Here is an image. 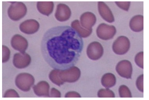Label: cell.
<instances>
[{"mask_svg": "<svg viewBox=\"0 0 149 100\" xmlns=\"http://www.w3.org/2000/svg\"><path fill=\"white\" fill-rule=\"evenodd\" d=\"M103 53V48L101 44L98 42L92 43L87 48V55L89 58L92 60H98L102 56Z\"/></svg>", "mask_w": 149, "mask_h": 100, "instance_id": "8992f818", "label": "cell"}, {"mask_svg": "<svg viewBox=\"0 0 149 100\" xmlns=\"http://www.w3.org/2000/svg\"><path fill=\"white\" fill-rule=\"evenodd\" d=\"M99 12L102 17L107 22L110 23L115 21L114 16L109 6L104 2H98Z\"/></svg>", "mask_w": 149, "mask_h": 100, "instance_id": "ba28073f", "label": "cell"}, {"mask_svg": "<svg viewBox=\"0 0 149 100\" xmlns=\"http://www.w3.org/2000/svg\"><path fill=\"white\" fill-rule=\"evenodd\" d=\"M135 62L139 68L144 69V52L141 51L137 53L135 58Z\"/></svg>", "mask_w": 149, "mask_h": 100, "instance_id": "7c38bea8", "label": "cell"}, {"mask_svg": "<svg viewBox=\"0 0 149 100\" xmlns=\"http://www.w3.org/2000/svg\"><path fill=\"white\" fill-rule=\"evenodd\" d=\"M116 32V28L114 26L105 23L100 24L97 29L98 37L104 40H110L113 38Z\"/></svg>", "mask_w": 149, "mask_h": 100, "instance_id": "277c9868", "label": "cell"}, {"mask_svg": "<svg viewBox=\"0 0 149 100\" xmlns=\"http://www.w3.org/2000/svg\"><path fill=\"white\" fill-rule=\"evenodd\" d=\"M129 39L125 36H119L113 44V50L114 53L118 55L125 54L130 48Z\"/></svg>", "mask_w": 149, "mask_h": 100, "instance_id": "3957f363", "label": "cell"}, {"mask_svg": "<svg viewBox=\"0 0 149 100\" xmlns=\"http://www.w3.org/2000/svg\"><path fill=\"white\" fill-rule=\"evenodd\" d=\"M71 14V11L68 5L62 3L57 5L55 17L58 21L61 22L67 21L69 19Z\"/></svg>", "mask_w": 149, "mask_h": 100, "instance_id": "52a82bcc", "label": "cell"}, {"mask_svg": "<svg viewBox=\"0 0 149 100\" xmlns=\"http://www.w3.org/2000/svg\"><path fill=\"white\" fill-rule=\"evenodd\" d=\"M84 48L81 35L73 27L58 26L44 33L41 42L43 58L50 67L64 71L77 64Z\"/></svg>", "mask_w": 149, "mask_h": 100, "instance_id": "6da1fadb", "label": "cell"}, {"mask_svg": "<svg viewBox=\"0 0 149 100\" xmlns=\"http://www.w3.org/2000/svg\"><path fill=\"white\" fill-rule=\"evenodd\" d=\"M136 86L140 92H144V75H141L137 78L136 81Z\"/></svg>", "mask_w": 149, "mask_h": 100, "instance_id": "5bb4252c", "label": "cell"}, {"mask_svg": "<svg viewBox=\"0 0 149 100\" xmlns=\"http://www.w3.org/2000/svg\"><path fill=\"white\" fill-rule=\"evenodd\" d=\"M82 25L86 28L91 29L95 23L96 18L94 14L86 12L81 15L80 17Z\"/></svg>", "mask_w": 149, "mask_h": 100, "instance_id": "30bf717a", "label": "cell"}, {"mask_svg": "<svg viewBox=\"0 0 149 100\" xmlns=\"http://www.w3.org/2000/svg\"><path fill=\"white\" fill-rule=\"evenodd\" d=\"M118 7L122 10L128 11L130 8V2L116 1L115 2Z\"/></svg>", "mask_w": 149, "mask_h": 100, "instance_id": "9a60e30c", "label": "cell"}, {"mask_svg": "<svg viewBox=\"0 0 149 100\" xmlns=\"http://www.w3.org/2000/svg\"><path fill=\"white\" fill-rule=\"evenodd\" d=\"M129 25L134 32H139L143 31L144 29V16L141 15L134 16L130 20Z\"/></svg>", "mask_w": 149, "mask_h": 100, "instance_id": "9c48e42d", "label": "cell"}, {"mask_svg": "<svg viewBox=\"0 0 149 100\" xmlns=\"http://www.w3.org/2000/svg\"><path fill=\"white\" fill-rule=\"evenodd\" d=\"M37 7V10L41 13L49 16L53 12L54 4L52 1H38Z\"/></svg>", "mask_w": 149, "mask_h": 100, "instance_id": "8fae6325", "label": "cell"}, {"mask_svg": "<svg viewBox=\"0 0 149 100\" xmlns=\"http://www.w3.org/2000/svg\"><path fill=\"white\" fill-rule=\"evenodd\" d=\"M8 10L9 17L14 21H18L25 16L27 12L26 5L22 2H13Z\"/></svg>", "mask_w": 149, "mask_h": 100, "instance_id": "7a4b0ae2", "label": "cell"}, {"mask_svg": "<svg viewBox=\"0 0 149 100\" xmlns=\"http://www.w3.org/2000/svg\"><path fill=\"white\" fill-rule=\"evenodd\" d=\"M119 92L121 97H132L131 92L129 89L125 85L120 86Z\"/></svg>", "mask_w": 149, "mask_h": 100, "instance_id": "4fadbf2b", "label": "cell"}, {"mask_svg": "<svg viewBox=\"0 0 149 100\" xmlns=\"http://www.w3.org/2000/svg\"><path fill=\"white\" fill-rule=\"evenodd\" d=\"M116 71L121 77L126 79H131L133 68L131 63L127 60L120 61L117 64Z\"/></svg>", "mask_w": 149, "mask_h": 100, "instance_id": "5b68a950", "label": "cell"}]
</instances>
